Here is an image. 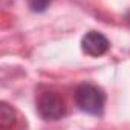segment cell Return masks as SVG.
I'll use <instances>...</instances> for the list:
<instances>
[{"instance_id": "cell-3", "label": "cell", "mask_w": 130, "mask_h": 130, "mask_svg": "<svg viewBox=\"0 0 130 130\" xmlns=\"http://www.w3.org/2000/svg\"><path fill=\"white\" fill-rule=\"evenodd\" d=\"M81 47L83 51L90 55V57H101L104 55L109 47H110V43L109 40L101 34V32H96V31H90L87 32L83 40H81Z\"/></svg>"}, {"instance_id": "cell-1", "label": "cell", "mask_w": 130, "mask_h": 130, "mask_svg": "<svg viewBox=\"0 0 130 130\" xmlns=\"http://www.w3.org/2000/svg\"><path fill=\"white\" fill-rule=\"evenodd\" d=\"M77 106L89 115H101L106 104L104 92L93 84H81L75 90Z\"/></svg>"}, {"instance_id": "cell-4", "label": "cell", "mask_w": 130, "mask_h": 130, "mask_svg": "<svg viewBox=\"0 0 130 130\" xmlns=\"http://www.w3.org/2000/svg\"><path fill=\"white\" fill-rule=\"evenodd\" d=\"M14 124H15V113H14V110L8 104L2 103L0 104V125L5 127V128H9Z\"/></svg>"}, {"instance_id": "cell-5", "label": "cell", "mask_w": 130, "mask_h": 130, "mask_svg": "<svg viewBox=\"0 0 130 130\" xmlns=\"http://www.w3.org/2000/svg\"><path fill=\"white\" fill-rule=\"evenodd\" d=\"M28 5L34 12H44L51 5V0H28Z\"/></svg>"}, {"instance_id": "cell-2", "label": "cell", "mask_w": 130, "mask_h": 130, "mask_svg": "<svg viewBox=\"0 0 130 130\" xmlns=\"http://www.w3.org/2000/svg\"><path fill=\"white\" fill-rule=\"evenodd\" d=\"M37 110L44 121H58L66 113V106L55 92H43L37 100Z\"/></svg>"}]
</instances>
